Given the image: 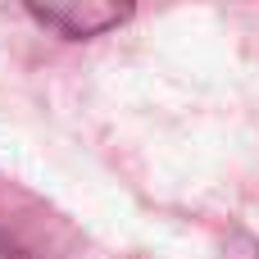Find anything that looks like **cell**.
<instances>
[{
  "instance_id": "1",
  "label": "cell",
  "mask_w": 259,
  "mask_h": 259,
  "mask_svg": "<svg viewBox=\"0 0 259 259\" xmlns=\"http://www.w3.org/2000/svg\"><path fill=\"white\" fill-rule=\"evenodd\" d=\"M27 14L41 27H55L59 36L77 41V36H96L105 27H118L127 18V9L118 5H27Z\"/></svg>"
},
{
  "instance_id": "2",
  "label": "cell",
  "mask_w": 259,
  "mask_h": 259,
  "mask_svg": "<svg viewBox=\"0 0 259 259\" xmlns=\"http://www.w3.org/2000/svg\"><path fill=\"white\" fill-rule=\"evenodd\" d=\"M0 259H18V250H14V246H9L5 237H0Z\"/></svg>"
}]
</instances>
